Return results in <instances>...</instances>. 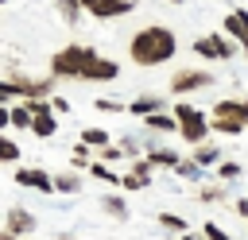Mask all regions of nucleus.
Masks as SVG:
<instances>
[{
	"label": "nucleus",
	"instance_id": "412c9836",
	"mask_svg": "<svg viewBox=\"0 0 248 240\" xmlns=\"http://www.w3.org/2000/svg\"><path fill=\"white\" fill-rule=\"evenodd\" d=\"M8 108H12V128H19V132H31V120H35L31 105H27V101H16V105H8Z\"/></svg>",
	"mask_w": 248,
	"mask_h": 240
},
{
	"label": "nucleus",
	"instance_id": "2eb2a0df",
	"mask_svg": "<svg viewBox=\"0 0 248 240\" xmlns=\"http://www.w3.org/2000/svg\"><path fill=\"white\" fill-rule=\"evenodd\" d=\"M31 135H35V139H50V135H58V112H35V120H31Z\"/></svg>",
	"mask_w": 248,
	"mask_h": 240
},
{
	"label": "nucleus",
	"instance_id": "6ab92c4d",
	"mask_svg": "<svg viewBox=\"0 0 248 240\" xmlns=\"http://www.w3.org/2000/svg\"><path fill=\"white\" fill-rule=\"evenodd\" d=\"M198 201H202V205H221V201H229V197H225V182H221V178L202 182V186H198Z\"/></svg>",
	"mask_w": 248,
	"mask_h": 240
},
{
	"label": "nucleus",
	"instance_id": "e433bc0d",
	"mask_svg": "<svg viewBox=\"0 0 248 240\" xmlns=\"http://www.w3.org/2000/svg\"><path fill=\"white\" fill-rule=\"evenodd\" d=\"M232 209H236V213L248 221V197H236V201H232Z\"/></svg>",
	"mask_w": 248,
	"mask_h": 240
},
{
	"label": "nucleus",
	"instance_id": "4468645a",
	"mask_svg": "<svg viewBox=\"0 0 248 240\" xmlns=\"http://www.w3.org/2000/svg\"><path fill=\"white\" fill-rule=\"evenodd\" d=\"M225 31H229L240 46H248V12H244V8H232V12L225 15Z\"/></svg>",
	"mask_w": 248,
	"mask_h": 240
},
{
	"label": "nucleus",
	"instance_id": "2f4dec72",
	"mask_svg": "<svg viewBox=\"0 0 248 240\" xmlns=\"http://www.w3.org/2000/svg\"><path fill=\"white\" fill-rule=\"evenodd\" d=\"M97 155H101V159H105V163H116V159H128V155H124V147H120V143H105V147H97Z\"/></svg>",
	"mask_w": 248,
	"mask_h": 240
},
{
	"label": "nucleus",
	"instance_id": "f704fd0d",
	"mask_svg": "<svg viewBox=\"0 0 248 240\" xmlns=\"http://www.w3.org/2000/svg\"><path fill=\"white\" fill-rule=\"evenodd\" d=\"M120 147H124V155H128V159H140V143H136L132 135H124V139H120Z\"/></svg>",
	"mask_w": 248,
	"mask_h": 240
},
{
	"label": "nucleus",
	"instance_id": "b1692460",
	"mask_svg": "<svg viewBox=\"0 0 248 240\" xmlns=\"http://www.w3.org/2000/svg\"><path fill=\"white\" fill-rule=\"evenodd\" d=\"M54 4H58L62 19H66L70 27H78V23H81V15H85V4H81V0H54Z\"/></svg>",
	"mask_w": 248,
	"mask_h": 240
},
{
	"label": "nucleus",
	"instance_id": "5701e85b",
	"mask_svg": "<svg viewBox=\"0 0 248 240\" xmlns=\"http://www.w3.org/2000/svg\"><path fill=\"white\" fill-rule=\"evenodd\" d=\"M101 209H105L108 217H116V221H128V213H132V209H128V201H124V197H116V194H105V197H101Z\"/></svg>",
	"mask_w": 248,
	"mask_h": 240
},
{
	"label": "nucleus",
	"instance_id": "c756f323",
	"mask_svg": "<svg viewBox=\"0 0 248 240\" xmlns=\"http://www.w3.org/2000/svg\"><path fill=\"white\" fill-rule=\"evenodd\" d=\"M93 108H97V112H108V116H112V112H128V105H124V101H112V97H97Z\"/></svg>",
	"mask_w": 248,
	"mask_h": 240
},
{
	"label": "nucleus",
	"instance_id": "39448f33",
	"mask_svg": "<svg viewBox=\"0 0 248 240\" xmlns=\"http://www.w3.org/2000/svg\"><path fill=\"white\" fill-rule=\"evenodd\" d=\"M213 81H217V77H213L209 70H190V66H186V70H174V74H170V93H174V97H190V93H198V89H209Z\"/></svg>",
	"mask_w": 248,
	"mask_h": 240
},
{
	"label": "nucleus",
	"instance_id": "c85d7f7f",
	"mask_svg": "<svg viewBox=\"0 0 248 240\" xmlns=\"http://www.w3.org/2000/svg\"><path fill=\"white\" fill-rule=\"evenodd\" d=\"M89 151H93V147H89V143H81V139H78V147H74V151H70V163H74V166H78V170H85V166H89V163H93V159H89Z\"/></svg>",
	"mask_w": 248,
	"mask_h": 240
},
{
	"label": "nucleus",
	"instance_id": "58836bf2",
	"mask_svg": "<svg viewBox=\"0 0 248 240\" xmlns=\"http://www.w3.org/2000/svg\"><path fill=\"white\" fill-rule=\"evenodd\" d=\"M167 4H186V0H167Z\"/></svg>",
	"mask_w": 248,
	"mask_h": 240
},
{
	"label": "nucleus",
	"instance_id": "dca6fc26",
	"mask_svg": "<svg viewBox=\"0 0 248 240\" xmlns=\"http://www.w3.org/2000/svg\"><path fill=\"white\" fill-rule=\"evenodd\" d=\"M85 174H93V178L105 182V186H120V182H124V174L112 170V163H105V159H93V163L85 166Z\"/></svg>",
	"mask_w": 248,
	"mask_h": 240
},
{
	"label": "nucleus",
	"instance_id": "9d476101",
	"mask_svg": "<svg viewBox=\"0 0 248 240\" xmlns=\"http://www.w3.org/2000/svg\"><path fill=\"white\" fill-rule=\"evenodd\" d=\"M116 77H120V66L112 58H105V54H93L85 74H81V81H116Z\"/></svg>",
	"mask_w": 248,
	"mask_h": 240
},
{
	"label": "nucleus",
	"instance_id": "f8f14e48",
	"mask_svg": "<svg viewBox=\"0 0 248 240\" xmlns=\"http://www.w3.org/2000/svg\"><path fill=\"white\" fill-rule=\"evenodd\" d=\"M159 108H170V105H167V97H159V93H140V97H132V101H128V112H132V116H140V120H143V116H151V112H159Z\"/></svg>",
	"mask_w": 248,
	"mask_h": 240
},
{
	"label": "nucleus",
	"instance_id": "cd10ccee",
	"mask_svg": "<svg viewBox=\"0 0 248 240\" xmlns=\"http://www.w3.org/2000/svg\"><path fill=\"white\" fill-rule=\"evenodd\" d=\"M213 132H221V135H240V132H248V124H244V120H225V116H213Z\"/></svg>",
	"mask_w": 248,
	"mask_h": 240
},
{
	"label": "nucleus",
	"instance_id": "bb28decb",
	"mask_svg": "<svg viewBox=\"0 0 248 240\" xmlns=\"http://www.w3.org/2000/svg\"><path fill=\"white\" fill-rule=\"evenodd\" d=\"M78 139H81V143H89V147L97 151V147H105V143H108L112 135H108L105 128H93V124H89V128H81V135H78Z\"/></svg>",
	"mask_w": 248,
	"mask_h": 240
},
{
	"label": "nucleus",
	"instance_id": "1a4fd4ad",
	"mask_svg": "<svg viewBox=\"0 0 248 240\" xmlns=\"http://www.w3.org/2000/svg\"><path fill=\"white\" fill-rule=\"evenodd\" d=\"M81 4H85V15L93 19H116L136 8V0H81Z\"/></svg>",
	"mask_w": 248,
	"mask_h": 240
},
{
	"label": "nucleus",
	"instance_id": "f03ea898",
	"mask_svg": "<svg viewBox=\"0 0 248 240\" xmlns=\"http://www.w3.org/2000/svg\"><path fill=\"white\" fill-rule=\"evenodd\" d=\"M93 54H97L93 46L70 43V46H62L58 54H50V74H54V77H66V81H81V74H85V66H89Z\"/></svg>",
	"mask_w": 248,
	"mask_h": 240
},
{
	"label": "nucleus",
	"instance_id": "393cba45",
	"mask_svg": "<svg viewBox=\"0 0 248 240\" xmlns=\"http://www.w3.org/2000/svg\"><path fill=\"white\" fill-rule=\"evenodd\" d=\"M244 174V166L236 163V159H221L217 166H213V178H221V182H236Z\"/></svg>",
	"mask_w": 248,
	"mask_h": 240
},
{
	"label": "nucleus",
	"instance_id": "7c9ffc66",
	"mask_svg": "<svg viewBox=\"0 0 248 240\" xmlns=\"http://www.w3.org/2000/svg\"><path fill=\"white\" fill-rule=\"evenodd\" d=\"M0 159H4L8 166H16V163H19V143H16V139H0Z\"/></svg>",
	"mask_w": 248,
	"mask_h": 240
},
{
	"label": "nucleus",
	"instance_id": "20e7f679",
	"mask_svg": "<svg viewBox=\"0 0 248 240\" xmlns=\"http://www.w3.org/2000/svg\"><path fill=\"white\" fill-rule=\"evenodd\" d=\"M190 50H194L198 58H205V62H229V58H236L244 46H240L229 31H225V35H217V31H213V35H198Z\"/></svg>",
	"mask_w": 248,
	"mask_h": 240
},
{
	"label": "nucleus",
	"instance_id": "aec40b11",
	"mask_svg": "<svg viewBox=\"0 0 248 240\" xmlns=\"http://www.w3.org/2000/svg\"><path fill=\"white\" fill-rule=\"evenodd\" d=\"M174 174H178L182 182H202V178H205V166H202V163H198V159L190 155V159H178Z\"/></svg>",
	"mask_w": 248,
	"mask_h": 240
},
{
	"label": "nucleus",
	"instance_id": "9b49d317",
	"mask_svg": "<svg viewBox=\"0 0 248 240\" xmlns=\"http://www.w3.org/2000/svg\"><path fill=\"white\" fill-rule=\"evenodd\" d=\"M4 228L16 232V236H31V232H35V213H27L23 205H8V213H4Z\"/></svg>",
	"mask_w": 248,
	"mask_h": 240
},
{
	"label": "nucleus",
	"instance_id": "423d86ee",
	"mask_svg": "<svg viewBox=\"0 0 248 240\" xmlns=\"http://www.w3.org/2000/svg\"><path fill=\"white\" fill-rule=\"evenodd\" d=\"M12 77V85H16V93H19V101L23 97H54V74L50 77H27V74H8Z\"/></svg>",
	"mask_w": 248,
	"mask_h": 240
},
{
	"label": "nucleus",
	"instance_id": "f3484780",
	"mask_svg": "<svg viewBox=\"0 0 248 240\" xmlns=\"http://www.w3.org/2000/svg\"><path fill=\"white\" fill-rule=\"evenodd\" d=\"M194 159H198L205 170H213V166L221 163V147H217L213 139H202V143H194Z\"/></svg>",
	"mask_w": 248,
	"mask_h": 240
},
{
	"label": "nucleus",
	"instance_id": "f257e3e1",
	"mask_svg": "<svg viewBox=\"0 0 248 240\" xmlns=\"http://www.w3.org/2000/svg\"><path fill=\"white\" fill-rule=\"evenodd\" d=\"M178 54V35L163 23H151V27H140L132 39H128V58L136 66H163Z\"/></svg>",
	"mask_w": 248,
	"mask_h": 240
},
{
	"label": "nucleus",
	"instance_id": "4c0bfd02",
	"mask_svg": "<svg viewBox=\"0 0 248 240\" xmlns=\"http://www.w3.org/2000/svg\"><path fill=\"white\" fill-rule=\"evenodd\" d=\"M0 240H23V236H16V232H8V228H4V232H0Z\"/></svg>",
	"mask_w": 248,
	"mask_h": 240
},
{
	"label": "nucleus",
	"instance_id": "7ed1b4c3",
	"mask_svg": "<svg viewBox=\"0 0 248 240\" xmlns=\"http://www.w3.org/2000/svg\"><path fill=\"white\" fill-rule=\"evenodd\" d=\"M174 108V116H178V135L194 147V143H202V139H209V132H213V116H205L198 105H190V101H178V105H170Z\"/></svg>",
	"mask_w": 248,
	"mask_h": 240
},
{
	"label": "nucleus",
	"instance_id": "72a5a7b5",
	"mask_svg": "<svg viewBox=\"0 0 248 240\" xmlns=\"http://www.w3.org/2000/svg\"><path fill=\"white\" fill-rule=\"evenodd\" d=\"M202 232H205V240H232V236H229L217 221H205V225H202Z\"/></svg>",
	"mask_w": 248,
	"mask_h": 240
},
{
	"label": "nucleus",
	"instance_id": "a878e982",
	"mask_svg": "<svg viewBox=\"0 0 248 240\" xmlns=\"http://www.w3.org/2000/svg\"><path fill=\"white\" fill-rule=\"evenodd\" d=\"M155 225H159V228H167V232H178V236H182V232H190L186 217H178V213H159V217H155Z\"/></svg>",
	"mask_w": 248,
	"mask_h": 240
},
{
	"label": "nucleus",
	"instance_id": "a211bd4d",
	"mask_svg": "<svg viewBox=\"0 0 248 240\" xmlns=\"http://www.w3.org/2000/svg\"><path fill=\"white\" fill-rule=\"evenodd\" d=\"M81 186H85V178L78 174V166L54 174V190H58V194H81Z\"/></svg>",
	"mask_w": 248,
	"mask_h": 240
},
{
	"label": "nucleus",
	"instance_id": "6e6552de",
	"mask_svg": "<svg viewBox=\"0 0 248 240\" xmlns=\"http://www.w3.org/2000/svg\"><path fill=\"white\" fill-rule=\"evenodd\" d=\"M151 178H155V163L143 155V159H132V166L124 170V194H136V190H147L151 186Z\"/></svg>",
	"mask_w": 248,
	"mask_h": 240
},
{
	"label": "nucleus",
	"instance_id": "ea45409f",
	"mask_svg": "<svg viewBox=\"0 0 248 240\" xmlns=\"http://www.w3.org/2000/svg\"><path fill=\"white\" fill-rule=\"evenodd\" d=\"M178 240H182V236H178Z\"/></svg>",
	"mask_w": 248,
	"mask_h": 240
},
{
	"label": "nucleus",
	"instance_id": "c9c22d12",
	"mask_svg": "<svg viewBox=\"0 0 248 240\" xmlns=\"http://www.w3.org/2000/svg\"><path fill=\"white\" fill-rule=\"evenodd\" d=\"M50 105H54V112H62V116H66V112H70V101H66V97H58V93H54V97H50Z\"/></svg>",
	"mask_w": 248,
	"mask_h": 240
},
{
	"label": "nucleus",
	"instance_id": "473e14b6",
	"mask_svg": "<svg viewBox=\"0 0 248 240\" xmlns=\"http://www.w3.org/2000/svg\"><path fill=\"white\" fill-rule=\"evenodd\" d=\"M16 101H19V93H16L12 77H4V81H0V105H16Z\"/></svg>",
	"mask_w": 248,
	"mask_h": 240
},
{
	"label": "nucleus",
	"instance_id": "0eeeda50",
	"mask_svg": "<svg viewBox=\"0 0 248 240\" xmlns=\"http://www.w3.org/2000/svg\"><path fill=\"white\" fill-rule=\"evenodd\" d=\"M16 186H23V190H39V194H58L54 190V174L50 170H43V166H19L16 174Z\"/></svg>",
	"mask_w": 248,
	"mask_h": 240
},
{
	"label": "nucleus",
	"instance_id": "ddd939ff",
	"mask_svg": "<svg viewBox=\"0 0 248 240\" xmlns=\"http://www.w3.org/2000/svg\"><path fill=\"white\" fill-rule=\"evenodd\" d=\"M213 116H225V120H244V124H248V101L221 97V101L213 105Z\"/></svg>",
	"mask_w": 248,
	"mask_h": 240
},
{
	"label": "nucleus",
	"instance_id": "4be33fe9",
	"mask_svg": "<svg viewBox=\"0 0 248 240\" xmlns=\"http://www.w3.org/2000/svg\"><path fill=\"white\" fill-rule=\"evenodd\" d=\"M147 159H151L155 166H167V170H174L182 155H178L174 147H147Z\"/></svg>",
	"mask_w": 248,
	"mask_h": 240
}]
</instances>
